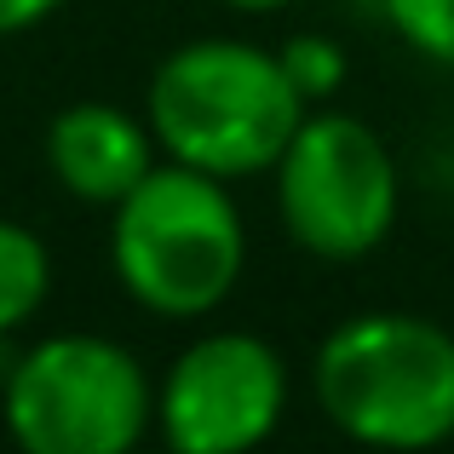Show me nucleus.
Segmentation results:
<instances>
[{
	"instance_id": "obj_1",
	"label": "nucleus",
	"mask_w": 454,
	"mask_h": 454,
	"mask_svg": "<svg viewBox=\"0 0 454 454\" xmlns=\"http://www.w3.org/2000/svg\"><path fill=\"white\" fill-rule=\"evenodd\" d=\"M145 121L173 161L231 184V178L277 173L288 138L305 121V98L277 52L207 35L155 64Z\"/></svg>"
},
{
	"instance_id": "obj_2",
	"label": "nucleus",
	"mask_w": 454,
	"mask_h": 454,
	"mask_svg": "<svg viewBox=\"0 0 454 454\" xmlns=\"http://www.w3.org/2000/svg\"><path fill=\"white\" fill-rule=\"evenodd\" d=\"M317 409L351 443L432 449L454 437V333L414 310L345 317L310 363Z\"/></svg>"
},
{
	"instance_id": "obj_3",
	"label": "nucleus",
	"mask_w": 454,
	"mask_h": 454,
	"mask_svg": "<svg viewBox=\"0 0 454 454\" xmlns=\"http://www.w3.org/2000/svg\"><path fill=\"white\" fill-rule=\"evenodd\" d=\"M110 259L133 305L150 317L190 322L207 317L236 294L247 259V231L224 178L201 167L167 161L150 167L121 201L110 224Z\"/></svg>"
},
{
	"instance_id": "obj_4",
	"label": "nucleus",
	"mask_w": 454,
	"mask_h": 454,
	"mask_svg": "<svg viewBox=\"0 0 454 454\" xmlns=\"http://www.w3.org/2000/svg\"><path fill=\"white\" fill-rule=\"evenodd\" d=\"M0 414L29 454H127L155 420V386L127 345L52 333L12 363Z\"/></svg>"
},
{
	"instance_id": "obj_5",
	"label": "nucleus",
	"mask_w": 454,
	"mask_h": 454,
	"mask_svg": "<svg viewBox=\"0 0 454 454\" xmlns=\"http://www.w3.org/2000/svg\"><path fill=\"white\" fill-rule=\"evenodd\" d=\"M277 207L305 254L363 259L397 224V161L368 121L305 110L277 161Z\"/></svg>"
},
{
	"instance_id": "obj_6",
	"label": "nucleus",
	"mask_w": 454,
	"mask_h": 454,
	"mask_svg": "<svg viewBox=\"0 0 454 454\" xmlns=\"http://www.w3.org/2000/svg\"><path fill=\"white\" fill-rule=\"evenodd\" d=\"M288 368L259 333H201L155 391V426L178 454H242L277 432Z\"/></svg>"
},
{
	"instance_id": "obj_7",
	"label": "nucleus",
	"mask_w": 454,
	"mask_h": 454,
	"mask_svg": "<svg viewBox=\"0 0 454 454\" xmlns=\"http://www.w3.org/2000/svg\"><path fill=\"white\" fill-rule=\"evenodd\" d=\"M46 161H52V178L75 201L115 207L155 167V133H150V121L127 115L121 104L87 98V104H69V110L52 115Z\"/></svg>"
},
{
	"instance_id": "obj_8",
	"label": "nucleus",
	"mask_w": 454,
	"mask_h": 454,
	"mask_svg": "<svg viewBox=\"0 0 454 454\" xmlns=\"http://www.w3.org/2000/svg\"><path fill=\"white\" fill-rule=\"evenodd\" d=\"M46 294H52V254L46 242L18 219H0V340L41 317Z\"/></svg>"
},
{
	"instance_id": "obj_9",
	"label": "nucleus",
	"mask_w": 454,
	"mask_h": 454,
	"mask_svg": "<svg viewBox=\"0 0 454 454\" xmlns=\"http://www.w3.org/2000/svg\"><path fill=\"white\" fill-rule=\"evenodd\" d=\"M386 18L420 58L454 69V0H386Z\"/></svg>"
},
{
	"instance_id": "obj_10",
	"label": "nucleus",
	"mask_w": 454,
	"mask_h": 454,
	"mask_svg": "<svg viewBox=\"0 0 454 454\" xmlns=\"http://www.w3.org/2000/svg\"><path fill=\"white\" fill-rule=\"evenodd\" d=\"M277 58H282V69H288V81L300 87L305 104L333 98L345 87V52L333 41H322V35H294Z\"/></svg>"
},
{
	"instance_id": "obj_11",
	"label": "nucleus",
	"mask_w": 454,
	"mask_h": 454,
	"mask_svg": "<svg viewBox=\"0 0 454 454\" xmlns=\"http://www.w3.org/2000/svg\"><path fill=\"white\" fill-rule=\"evenodd\" d=\"M58 6H64V0H0V41H6V35L35 29V23L52 18Z\"/></svg>"
},
{
	"instance_id": "obj_12",
	"label": "nucleus",
	"mask_w": 454,
	"mask_h": 454,
	"mask_svg": "<svg viewBox=\"0 0 454 454\" xmlns=\"http://www.w3.org/2000/svg\"><path fill=\"white\" fill-rule=\"evenodd\" d=\"M219 6H236V12H282L294 0H219Z\"/></svg>"
}]
</instances>
